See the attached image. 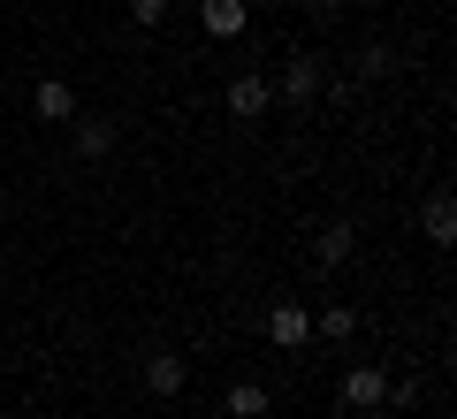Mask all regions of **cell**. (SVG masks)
<instances>
[{"instance_id":"obj_1","label":"cell","mask_w":457,"mask_h":419,"mask_svg":"<svg viewBox=\"0 0 457 419\" xmlns=\"http://www.w3.org/2000/svg\"><path fill=\"white\" fill-rule=\"evenodd\" d=\"M343 412H374V404H389V373L381 366H343Z\"/></svg>"},{"instance_id":"obj_2","label":"cell","mask_w":457,"mask_h":419,"mask_svg":"<svg viewBox=\"0 0 457 419\" xmlns=\"http://www.w3.org/2000/svg\"><path fill=\"white\" fill-rule=\"evenodd\" d=\"M198 23H206L213 38H237L252 23V8H245V0H198Z\"/></svg>"},{"instance_id":"obj_3","label":"cell","mask_w":457,"mask_h":419,"mask_svg":"<svg viewBox=\"0 0 457 419\" xmlns=\"http://www.w3.org/2000/svg\"><path fill=\"white\" fill-rule=\"evenodd\" d=\"M267 99H275V92H267V77H237V84H228V114H237V122H260Z\"/></svg>"},{"instance_id":"obj_4","label":"cell","mask_w":457,"mask_h":419,"mask_svg":"<svg viewBox=\"0 0 457 419\" xmlns=\"http://www.w3.org/2000/svg\"><path fill=\"white\" fill-rule=\"evenodd\" d=\"M31 107H38V122H69V114H77V92H69L62 77H38Z\"/></svg>"},{"instance_id":"obj_5","label":"cell","mask_w":457,"mask_h":419,"mask_svg":"<svg viewBox=\"0 0 457 419\" xmlns=\"http://www.w3.org/2000/svg\"><path fill=\"white\" fill-rule=\"evenodd\" d=\"M267 336H275L282 351H297V343L312 336V313L305 306H275V313H267Z\"/></svg>"},{"instance_id":"obj_6","label":"cell","mask_w":457,"mask_h":419,"mask_svg":"<svg viewBox=\"0 0 457 419\" xmlns=\"http://www.w3.org/2000/svg\"><path fill=\"white\" fill-rule=\"evenodd\" d=\"M420 237H427V244H450V237H457V206H450V191H435V198L420 206Z\"/></svg>"},{"instance_id":"obj_7","label":"cell","mask_w":457,"mask_h":419,"mask_svg":"<svg viewBox=\"0 0 457 419\" xmlns=\"http://www.w3.org/2000/svg\"><path fill=\"white\" fill-rule=\"evenodd\" d=\"M312 92H320V62H305V54H297V62L282 69V99H297V107H305Z\"/></svg>"},{"instance_id":"obj_8","label":"cell","mask_w":457,"mask_h":419,"mask_svg":"<svg viewBox=\"0 0 457 419\" xmlns=\"http://www.w3.org/2000/svg\"><path fill=\"white\" fill-rule=\"evenodd\" d=\"M228 419H267V389L260 381H228Z\"/></svg>"},{"instance_id":"obj_9","label":"cell","mask_w":457,"mask_h":419,"mask_svg":"<svg viewBox=\"0 0 457 419\" xmlns=\"http://www.w3.org/2000/svg\"><path fill=\"white\" fill-rule=\"evenodd\" d=\"M145 389H153V397H176V389H183V358H145Z\"/></svg>"},{"instance_id":"obj_10","label":"cell","mask_w":457,"mask_h":419,"mask_svg":"<svg viewBox=\"0 0 457 419\" xmlns=\"http://www.w3.org/2000/svg\"><path fill=\"white\" fill-rule=\"evenodd\" d=\"M77 153L84 161H107L114 153V122H77Z\"/></svg>"},{"instance_id":"obj_11","label":"cell","mask_w":457,"mask_h":419,"mask_svg":"<svg viewBox=\"0 0 457 419\" xmlns=\"http://www.w3.org/2000/svg\"><path fill=\"white\" fill-rule=\"evenodd\" d=\"M312 328H320L328 343H351V328H359V313H351V306H328V313H320Z\"/></svg>"},{"instance_id":"obj_12","label":"cell","mask_w":457,"mask_h":419,"mask_svg":"<svg viewBox=\"0 0 457 419\" xmlns=\"http://www.w3.org/2000/svg\"><path fill=\"white\" fill-rule=\"evenodd\" d=\"M351 244H359V237H351V222H336V229L320 237V267H343V259H351Z\"/></svg>"},{"instance_id":"obj_13","label":"cell","mask_w":457,"mask_h":419,"mask_svg":"<svg viewBox=\"0 0 457 419\" xmlns=\"http://www.w3.org/2000/svg\"><path fill=\"white\" fill-rule=\"evenodd\" d=\"M130 16L145 23V31H161V23H168V0H130Z\"/></svg>"}]
</instances>
